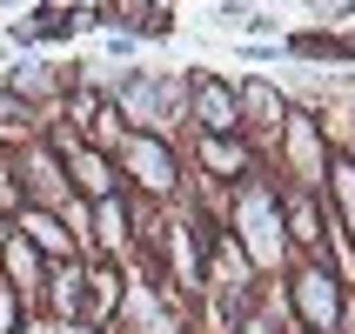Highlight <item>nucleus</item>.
<instances>
[{
    "label": "nucleus",
    "instance_id": "f257e3e1",
    "mask_svg": "<svg viewBox=\"0 0 355 334\" xmlns=\"http://www.w3.org/2000/svg\"><path fill=\"white\" fill-rule=\"evenodd\" d=\"M201 114H208V120H215V127H235V100H228V94H221V87H215V80H208V87H201Z\"/></svg>",
    "mask_w": 355,
    "mask_h": 334
},
{
    "label": "nucleus",
    "instance_id": "f03ea898",
    "mask_svg": "<svg viewBox=\"0 0 355 334\" xmlns=\"http://www.w3.org/2000/svg\"><path fill=\"white\" fill-rule=\"evenodd\" d=\"M27 228H34V241H40V248H60V254H67V234H60V228H54V221H27Z\"/></svg>",
    "mask_w": 355,
    "mask_h": 334
},
{
    "label": "nucleus",
    "instance_id": "7ed1b4c3",
    "mask_svg": "<svg viewBox=\"0 0 355 334\" xmlns=\"http://www.w3.org/2000/svg\"><path fill=\"white\" fill-rule=\"evenodd\" d=\"M80 187H87V194H101V187H107V174H101V160H80Z\"/></svg>",
    "mask_w": 355,
    "mask_h": 334
},
{
    "label": "nucleus",
    "instance_id": "20e7f679",
    "mask_svg": "<svg viewBox=\"0 0 355 334\" xmlns=\"http://www.w3.org/2000/svg\"><path fill=\"white\" fill-rule=\"evenodd\" d=\"M208 160H215V167H228V174H241V154H235V147H221V140L208 147Z\"/></svg>",
    "mask_w": 355,
    "mask_h": 334
},
{
    "label": "nucleus",
    "instance_id": "39448f33",
    "mask_svg": "<svg viewBox=\"0 0 355 334\" xmlns=\"http://www.w3.org/2000/svg\"><path fill=\"white\" fill-rule=\"evenodd\" d=\"M0 334H14V301L0 295Z\"/></svg>",
    "mask_w": 355,
    "mask_h": 334
}]
</instances>
